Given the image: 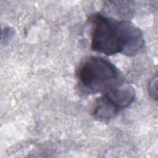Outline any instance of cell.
<instances>
[{
	"label": "cell",
	"instance_id": "cell-3",
	"mask_svg": "<svg viewBox=\"0 0 158 158\" xmlns=\"http://www.w3.org/2000/svg\"><path fill=\"white\" fill-rule=\"evenodd\" d=\"M120 112L115 104L104 93L98 98L94 105L92 115L98 121L108 122Z\"/></svg>",
	"mask_w": 158,
	"mask_h": 158
},
{
	"label": "cell",
	"instance_id": "cell-4",
	"mask_svg": "<svg viewBox=\"0 0 158 158\" xmlns=\"http://www.w3.org/2000/svg\"><path fill=\"white\" fill-rule=\"evenodd\" d=\"M157 77L156 75L149 83L148 92L152 98L157 99Z\"/></svg>",
	"mask_w": 158,
	"mask_h": 158
},
{
	"label": "cell",
	"instance_id": "cell-5",
	"mask_svg": "<svg viewBox=\"0 0 158 158\" xmlns=\"http://www.w3.org/2000/svg\"><path fill=\"white\" fill-rule=\"evenodd\" d=\"M15 31L14 29L10 27H6L2 33V43L6 44L14 35Z\"/></svg>",
	"mask_w": 158,
	"mask_h": 158
},
{
	"label": "cell",
	"instance_id": "cell-2",
	"mask_svg": "<svg viewBox=\"0 0 158 158\" xmlns=\"http://www.w3.org/2000/svg\"><path fill=\"white\" fill-rule=\"evenodd\" d=\"M77 76L80 88L86 93H106L124 83L118 69L109 60L90 56L80 64Z\"/></svg>",
	"mask_w": 158,
	"mask_h": 158
},
{
	"label": "cell",
	"instance_id": "cell-1",
	"mask_svg": "<svg viewBox=\"0 0 158 158\" xmlns=\"http://www.w3.org/2000/svg\"><path fill=\"white\" fill-rule=\"evenodd\" d=\"M141 30L132 22L117 20L101 14L91 18V49L108 56L122 54L134 56L143 49Z\"/></svg>",
	"mask_w": 158,
	"mask_h": 158
}]
</instances>
